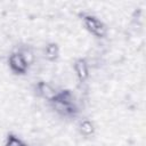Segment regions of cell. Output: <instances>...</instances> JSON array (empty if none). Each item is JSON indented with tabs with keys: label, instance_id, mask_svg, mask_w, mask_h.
Returning <instances> with one entry per match:
<instances>
[{
	"label": "cell",
	"instance_id": "1",
	"mask_svg": "<svg viewBox=\"0 0 146 146\" xmlns=\"http://www.w3.org/2000/svg\"><path fill=\"white\" fill-rule=\"evenodd\" d=\"M83 21H84V25L87 26V29L90 32H92L94 34H96L98 36L104 35L105 27L103 26V24L98 19H96L95 17H91V16H86L83 18Z\"/></svg>",
	"mask_w": 146,
	"mask_h": 146
},
{
	"label": "cell",
	"instance_id": "2",
	"mask_svg": "<svg viewBox=\"0 0 146 146\" xmlns=\"http://www.w3.org/2000/svg\"><path fill=\"white\" fill-rule=\"evenodd\" d=\"M9 64H10V67L15 72H18V73H23L27 68V65L24 62L21 54H13L9 58Z\"/></svg>",
	"mask_w": 146,
	"mask_h": 146
},
{
	"label": "cell",
	"instance_id": "3",
	"mask_svg": "<svg viewBox=\"0 0 146 146\" xmlns=\"http://www.w3.org/2000/svg\"><path fill=\"white\" fill-rule=\"evenodd\" d=\"M38 88H39L40 95L43 96L44 98L49 99V100H54V99L57 97V92L54 90V88H51V87H50L48 83H46V82H41V83L38 86Z\"/></svg>",
	"mask_w": 146,
	"mask_h": 146
},
{
	"label": "cell",
	"instance_id": "4",
	"mask_svg": "<svg viewBox=\"0 0 146 146\" xmlns=\"http://www.w3.org/2000/svg\"><path fill=\"white\" fill-rule=\"evenodd\" d=\"M74 70H75V73L78 74V76L81 79V80H84L87 76H88V66L86 64L84 60L80 59L78 62H75L74 64Z\"/></svg>",
	"mask_w": 146,
	"mask_h": 146
},
{
	"label": "cell",
	"instance_id": "5",
	"mask_svg": "<svg viewBox=\"0 0 146 146\" xmlns=\"http://www.w3.org/2000/svg\"><path fill=\"white\" fill-rule=\"evenodd\" d=\"M80 130L83 135L86 136H89L90 133H92L94 131V127H92V123L89 122V121H83L81 124H80Z\"/></svg>",
	"mask_w": 146,
	"mask_h": 146
},
{
	"label": "cell",
	"instance_id": "6",
	"mask_svg": "<svg viewBox=\"0 0 146 146\" xmlns=\"http://www.w3.org/2000/svg\"><path fill=\"white\" fill-rule=\"evenodd\" d=\"M57 54H58V48H57L56 44H49V46H47V48H46V56L49 59L56 58Z\"/></svg>",
	"mask_w": 146,
	"mask_h": 146
},
{
	"label": "cell",
	"instance_id": "7",
	"mask_svg": "<svg viewBox=\"0 0 146 146\" xmlns=\"http://www.w3.org/2000/svg\"><path fill=\"white\" fill-rule=\"evenodd\" d=\"M21 55H22L24 62L26 63V65L31 64V63L34 60V56H33V54H32L30 50H24L23 52H21Z\"/></svg>",
	"mask_w": 146,
	"mask_h": 146
},
{
	"label": "cell",
	"instance_id": "8",
	"mask_svg": "<svg viewBox=\"0 0 146 146\" xmlns=\"http://www.w3.org/2000/svg\"><path fill=\"white\" fill-rule=\"evenodd\" d=\"M6 146H24V145L22 144V141H21L18 138L11 136V137H9V139H8Z\"/></svg>",
	"mask_w": 146,
	"mask_h": 146
}]
</instances>
